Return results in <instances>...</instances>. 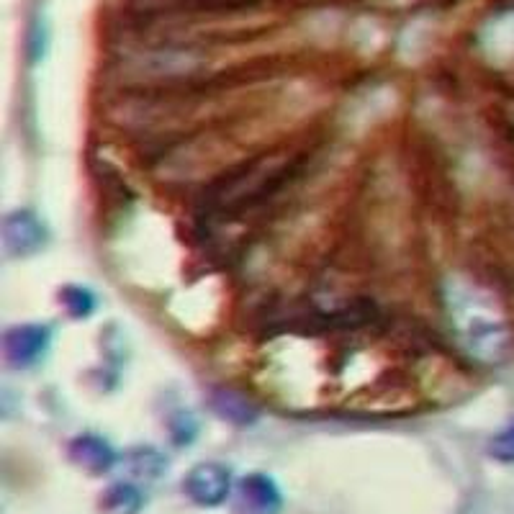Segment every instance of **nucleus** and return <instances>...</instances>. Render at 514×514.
<instances>
[{
    "label": "nucleus",
    "instance_id": "f257e3e1",
    "mask_svg": "<svg viewBox=\"0 0 514 514\" xmlns=\"http://www.w3.org/2000/svg\"><path fill=\"white\" fill-rule=\"evenodd\" d=\"M288 173V162L281 157H263V160L250 162L229 178H224L219 186L211 188V198L219 209H242L250 206L260 198L268 196L275 186H281V180Z\"/></svg>",
    "mask_w": 514,
    "mask_h": 514
},
{
    "label": "nucleus",
    "instance_id": "f03ea898",
    "mask_svg": "<svg viewBox=\"0 0 514 514\" xmlns=\"http://www.w3.org/2000/svg\"><path fill=\"white\" fill-rule=\"evenodd\" d=\"M52 345V329L47 324H16L3 337V355L6 363L16 371L34 368Z\"/></svg>",
    "mask_w": 514,
    "mask_h": 514
},
{
    "label": "nucleus",
    "instance_id": "7ed1b4c3",
    "mask_svg": "<svg viewBox=\"0 0 514 514\" xmlns=\"http://www.w3.org/2000/svg\"><path fill=\"white\" fill-rule=\"evenodd\" d=\"M183 491L198 507H219L232 494V471L222 463H198L188 471Z\"/></svg>",
    "mask_w": 514,
    "mask_h": 514
},
{
    "label": "nucleus",
    "instance_id": "20e7f679",
    "mask_svg": "<svg viewBox=\"0 0 514 514\" xmlns=\"http://www.w3.org/2000/svg\"><path fill=\"white\" fill-rule=\"evenodd\" d=\"M3 245L11 255H36L47 245V227L29 209H18L3 219Z\"/></svg>",
    "mask_w": 514,
    "mask_h": 514
},
{
    "label": "nucleus",
    "instance_id": "39448f33",
    "mask_svg": "<svg viewBox=\"0 0 514 514\" xmlns=\"http://www.w3.org/2000/svg\"><path fill=\"white\" fill-rule=\"evenodd\" d=\"M281 509V489L265 473H250L237 484L234 514H281Z\"/></svg>",
    "mask_w": 514,
    "mask_h": 514
},
{
    "label": "nucleus",
    "instance_id": "423d86ee",
    "mask_svg": "<svg viewBox=\"0 0 514 514\" xmlns=\"http://www.w3.org/2000/svg\"><path fill=\"white\" fill-rule=\"evenodd\" d=\"M67 455L75 466L83 468L85 473H93V476H101L116 463L114 448L101 435H90V432L75 437L67 445Z\"/></svg>",
    "mask_w": 514,
    "mask_h": 514
},
{
    "label": "nucleus",
    "instance_id": "0eeeda50",
    "mask_svg": "<svg viewBox=\"0 0 514 514\" xmlns=\"http://www.w3.org/2000/svg\"><path fill=\"white\" fill-rule=\"evenodd\" d=\"M142 509V491L134 484L108 486L101 497L103 514H137Z\"/></svg>",
    "mask_w": 514,
    "mask_h": 514
},
{
    "label": "nucleus",
    "instance_id": "6e6552de",
    "mask_svg": "<svg viewBox=\"0 0 514 514\" xmlns=\"http://www.w3.org/2000/svg\"><path fill=\"white\" fill-rule=\"evenodd\" d=\"M214 409L222 414V419H229V422H237V425H247V422H255L257 412L252 409V404L242 396L232 394V391H219V394L211 399Z\"/></svg>",
    "mask_w": 514,
    "mask_h": 514
},
{
    "label": "nucleus",
    "instance_id": "1a4fd4ad",
    "mask_svg": "<svg viewBox=\"0 0 514 514\" xmlns=\"http://www.w3.org/2000/svg\"><path fill=\"white\" fill-rule=\"evenodd\" d=\"M60 304L72 319H88L96 311V296L85 286H65L60 291Z\"/></svg>",
    "mask_w": 514,
    "mask_h": 514
},
{
    "label": "nucleus",
    "instance_id": "9d476101",
    "mask_svg": "<svg viewBox=\"0 0 514 514\" xmlns=\"http://www.w3.org/2000/svg\"><path fill=\"white\" fill-rule=\"evenodd\" d=\"M129 461H132L134 473L147 476V479H155V476H160V473L168 468V461H165L155 448H137L129 455Z\"/></svg>",
    "mask_w": 514,
    "mask_h": 514
},
{
    "label": "nucleus",
    "instance_id": "9b49d317",
    "mask_svg": "<svg viewBox=\"0 0 514 514\" xmlns=\"http://www.w3.org/2000/svg\"><path fill=\"white\" fill-rule=\"evenodd\" d=\"M489 453H491V458H494V461L514 463V419L509 422L507 427H502L497 435L491 437Z\"/></svg>",
    "mask_w": 514,
    "mask_h": 514
}]
</instances>
